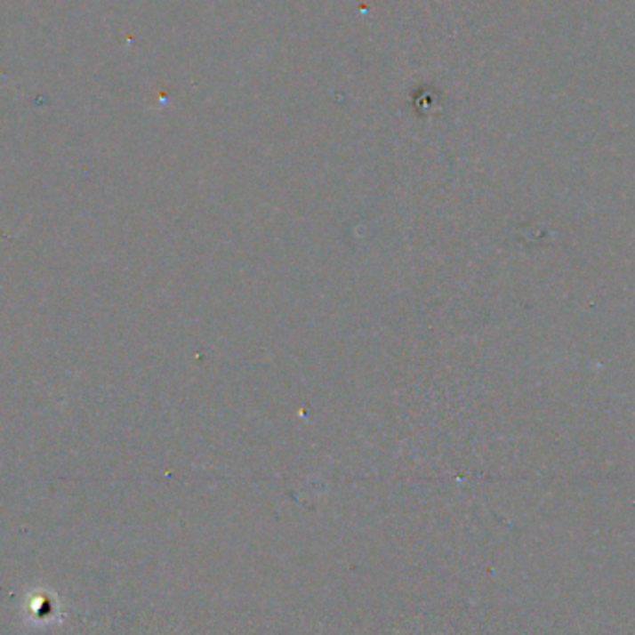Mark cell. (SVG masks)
<instances>
[{
	"instance_id": "obj_1",
	"label": "cell",
	"mask_w": 635,
	"mask_h": 635,
	"mask_svg": "<svg viewBox=\"0 0 635 635\" xmlns=\"http://www.w3.org/2000/svg\"><path fill=\"white\" fill-rule=\"evenodd\" d=\"M28 617L36 624H49L60 619L58 599L49 591H37L28 599Z\"/></svg>"
}]
</instances>
